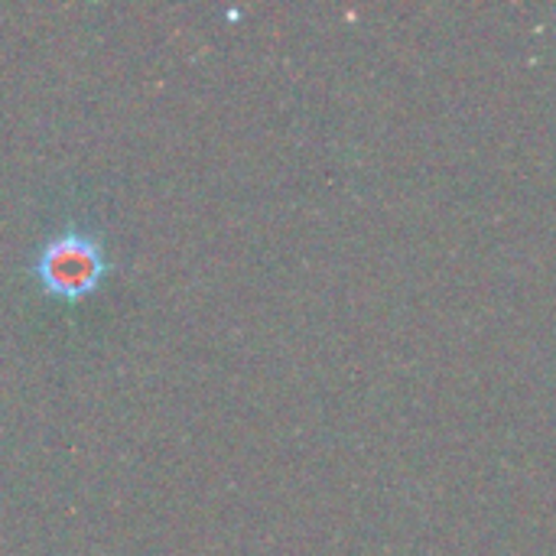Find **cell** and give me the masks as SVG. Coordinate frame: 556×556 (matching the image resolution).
Segmentation results:
<instances>
[{
    "instance_id": "6da1fadb",
    "label": "cell",
    "mask_w": 556,
    "mask_h": 556,
    "mask_svg": "<svg viewBox=\"0 0 556 556\" xmlns=\"http://www.w3.org/2000/svg\"><path fill=\"white\" fill-rule=\"evenodd\" d=\"M114 270L104 235L88 222H65L39 241L29 261V274L46 296L62 303H81Z\"/></svg>"
}]
</instances>
